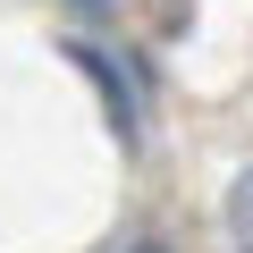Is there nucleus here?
<instances>
[{"instance_id": "f257e3e1", "label": "nucleus", "mask_w": 253, "mask_h": 253, "mask_svg": "<svg viewBox=\"0 0 253 253\" xmlns=\"http://www.w3.org/2000/svg\"><path fill=\"white\" fill-rule=\"evenodd\" d=\"M228 236H236V253H253V169L228 186Z\"/></svg>"}, {"instance_id": "f03ea898", "label": "nucleus", "mask_w": 253, "mask_h": 253, "mask_svg": "<svg viewBox=\"0 0 253 253\" xmlns=\"http://www.w3.org/2000/svg\"><path fill=\"white\" fill-rule=\"evenodd\" d=\"M135 253H161V245H135Z\"/></svg>"}]
</instances>
